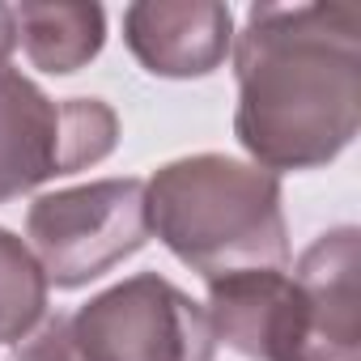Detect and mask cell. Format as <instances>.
I'll list each match as a JSON object with an SVG mask.
<instances>
[{
  "label": "cell",
  "instance_id": "obj_10",
  "mask_svg": "<svg viewBox=\"0 0 361 361\" xmlns=\"http://www.w3.org/2000/svg\"><path fill=\"white\" fill-rule=\"evenodd\" d=\"M13 51H18V18L13 5H0V73H9Z\"/></svg>",
  "mask_w": 361,
  "mask_h": 361
},
{
  "label": "cell",
  "instance_id": "obj_9",
  "mask_svg": "<svg viewBox=\"0 0 361 361\" xmlns=\"http://www.w3.org/2000/svg\"><path fill=\"white\" fill-rule=\"evenodd\" d=\"M47 289L35 251L0 226V344L26 340L47 319Z\"/></svg>",
  "mask_w": 361,
  "mask_h": 361
},
{
  "label": "cell",
  "instance_id": "obj_6",
  "mask_svg": "<svg viewBox=\"0 0 361 361\" xmlns=\"http://www.w3.org/2000/svg\"><path fill=\"white\" fill-rule=\"evenodd\" d=\"M115 145L119 119L102 98H51L13 68L0 73V204L98 166Z\"/></svg>",
  "mask_w": 361,
  "mask_h": 361
},
{
  "label": "cell",
  "instance_id": "obj_3",
  "mask_svg": "<svg viewBox=\"0 0 361 361\" xmlns=\"http://www.w3.org/2000/svg\"><path fill=\"white\" fill-rule=\"evenodd\" d=\"M145 209L149 234L204 281L289 264L281 174L255 161L226 153L166 161L145 183Z\"/></svg>",
  "mask_w": 361,
  "mask_h": 361
},
{
  "label": "cell",
  "instance_id": "obj_5",
  "mask_svg": "<svg viewBox=\"0 0 361 361\" xmlns=\"http://www.w3.org/2000/svg\"><path fill=\"white\" fill-rule=\"evenodd\" d=\"M26 238L56 289L106 276L149 243L145 178H98L39 196L26 213Z\"/></svg>",
  "mask_w": 361,
  "mask_h": 361
},
{
  "label": "cell",
  "instance_id": "obj_8",
  "mask_svg": "<svg viewBox=\"0 0 361 361\" xmlns=\"http://www.w3.org/2000/svg\"><path fill=\"white\" fill-rule=\"evenodd\" d=\"M13 18L30 64L51 77L85 68L106 43L102 5H13Z\"/></svg>",
  "mask_w": 361,
  "mask_h": 361
},
{
  "label": "cell",
  "instance_id": "obj_1",
  "mask_svg": "<svg viewBox=\"0 0 361 361\" xmlns=\"http://www.w3.org/2000/svg\"><path fill=\"white\" fill-rule=\"evenodd\" d=\"M234 136L255 166L281 174L336 161L361 123V9L251 5L234 35Z\"/></svg>",
  "mask_w": 361,
  "mask_h": 361
},
{
  "label": "cell",
  "instance_id": "obj_4",
  "mask_svg": "<svg viewBox=\"0 0 361 361\" xmlns=\"http://www.w3.org/2000/svg\"><path fill=\"white\" fill-rule=\"evenodd\" d=\"M73 361H213L209 310L157 272H136L64 314Z\"/></svg>",
  "mask_w": 361,
  "mask_h": 361
},
{
  "label": "cell",
  "instance_id": "obj_2",
  "mask_svg": "<svg viewBox=\"0 0 361 361\" xmlns=\"http://www.w3.org/2000/svg\"><path fill=\"white\" fill-rule=\"evenodd\" d=\"M209 323L247 361H361V234H319L298 268L209 281Z\"/></svg>",
  "mask_w": 361,
  "mask_h": 361
},
{
  "label": "cell",
  "instance_id": "obj_7",
  "mask_svg": "<svg viewBox=\"0 0 361 361\" xmlns=\"http://www.w3.org/2000/svg\"><path fill=\"white\" fill-rule=\"evenodd\" d=\"M123 43L153 77H209L234 47V13L217 0H140L123 9Z\"/></svg>",
  "mask_w": 361,
  "mask_h": 361
}]
</instances>
